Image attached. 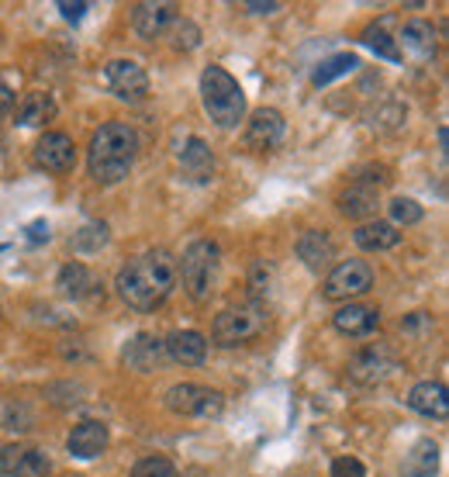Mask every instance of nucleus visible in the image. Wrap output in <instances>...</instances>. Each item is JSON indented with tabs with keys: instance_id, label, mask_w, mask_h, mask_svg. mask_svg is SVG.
Instances as JSON below:
<instances>
[{
	"instance_id": "obj_1",
	"label": "nucleus",
	"mask_w": 449,
	"mask_h": 477,
	"mask_svg": "<svg viewBox=\"0 0 449 477\" xmlns=\"http://www.w3.org/2000/svg\"><path fill=\"white\" fill-rule=\"evenodd\" d=\"M118 298L135 311H155L176 288V259L166 249H149V253L128 259L118 273Z\"/></svg>"
},
{
	"instance_id": "obj_2",
	"label": "nucleus",
	"mask_w": 449,
	"mask_h": 477,
	"mask_svg": "<svg viewBox=\"0 0 449 477\" xmlns=\"http://www.w3.org/2000/svg\"><path fill=\"white\" fill-rule=\"evenodd\" d=\"M138 156V132L125 121H107L101 125L94 138H90V149H86V170L97 184H118L128 177L132 163Z\"/></svg>"
},
{
	"instance_id": "obj_3",
	"label": "nucleus",
	"mask_w": 449,
	"mask_h": 477,
	"mask_svg": "<svg viewBox=\"0 0 449 477\" xmlns=\"http://www.w3.org/2000/svg\"><path fill=\"white\" fill-rule=\"evenodd\" d=\"M201 101H205L207 118L218 128H235L245 118V94L239 80L222 66H207L201 73Z\"/></svg>"
},
{
	"instance_id": "obj_4",
	"label": "nucleus",
	"mask_w": 449,
	"mask_h": 477,
	"mask_svg": "<svg viewBox=\"0 0 449 477\" xmlns=\"http://www.w3.org/2000/svg\"><path fill=\"white\" fill-rule=\"evenodd\" d=\"M266 305L263 301H242V305L224 308L222 315L211 325V340L218 346H242V342L256 340L266 332Z\"/></svg>"
},
{
	"instance_id": "obj_5",
	"label": "nucleus",
	"mask_w": 449,
	"mask_h": 477,
	"mask_svg": "<svg viewBox=\"0 0 449 477\" xmlns=\"http://www.w3.org/2000/svg\"><path fill=\"white\" fill-rule=\"evenodd\" d=\"M218 273V246L211 238H197L184 249V263H176V277H184V290L194 301H207Z\"/></svg>"
},
{
	"instance_id": "obj_6",
	"label": "nucleus",
	"mask_w": 449,
	"mask_h": 477,
	"mask_svg": "<svg viewBox=\"0 0 449 477\" xmlns=\"http://www.w3.org/2000/svg\"><path fill=\"white\" fill-rule=\"evenodd\" d=\"M166 409L184 419H218L224 409L222 391L205 384H173L166 391Z\"/></svg>"
},
{
	"instance_id": "obj_7",
	"label": "nucleus",
	"mask_w": 449,
	"mask_h": 477,
	"mask_svg": "<svg viewBox=\"0 0 449 477\" xmlns=\"http://www.w3.org/2000/svg\"><path fill=\"white\" fill-rule=\"evenodd\" d=\"M370 288H374V270H370V263H363V259H345L339 267H332V273H328L325 284H322V294H325L328 301H353V298L366 294Z\"/></svg>"
},
{
	"instance_id": "obj_8",
	"label": "nucleus",
	"mask_w": 449,
	"mask_h": 477,
	"mask_svg": "<svg viewBox=\"0 0 449 477\" xmlns=\"http://www.w3.org/2000/svg\"><path fill=\"white\" fill-rule=\"evenodd\" d=\"M104 80L111 86V94L128 104H142L149 97V73L138 66L135 59H111L104 66Z\"/></svg>"
},
{
	"instance_id": "obj_9",
	"label": "nucleus",
	"mask_w": 449,
	"mask_h": 477,
	"mask_svg": "<svg viewBox=\"0 0 449 477\" xmlns=\"http://www.w3.org/2000/svg\"><path fill=\"white\" fill-rule=\"evenodd\" d=\"M49 457L35 446L7 443L0 450V474L4 477H49Z\"/></svg>"
},
{
	"instance_id": "obj_10",
	"label": "nucleus",
	"mask_w": 449,
	"mask_h": 477,
	"mask_svg": "<svg viewBox=\"0 0 449 477\" xmlns=\"http://www.w3.org/2000/svg\"><path fill=\"white\" fill-rule=\"evenodd\" d=\"M391 370H394V353L384 342H374V346H366V350H360L356 357L349 360V377L356 384H366V388L380 384Z\"/></svg>"
},
{
	"instance_id": "obj_11",
	"label": "nucleus",
	"mask_w": 449,
	"mask_h": 477,
	"mask_svg": "<svg viewBox=\"0 0 449 477\" xmlns=\"http://www.w3.org/2000/svg\"><path fill=\"white\" fill-rule=\"evenodd\" d=\"M35 163L49 173H69L76 167V146L66 132H45L35 146Z\"/></svg>"
},
{
	"instance_id": "obj_12",
	"label": "nucleus",
	"mask_w": 449,
	"mask_h": 477,
	"mask_svg": "<svg viewBox=\"0 0 449 477\" xmlns=\"http://www.w3.org/2000/svg\"><path fill=\"white\" fill-rule=\"evenodd\" d=\"M55 288L63 290L66 298H73V301H84V305H101L104 301V284L86 270L84 263H66L59 270Z\"/></svg>"
},
{
	"instance_id": "obj_13",
	"label": "nucleus",
	"mask_w": 449,
	"mask_h": 477,
	"mask_svg": "<svg viewBox=\"0 0 449 477\" xmlns=\"http://www.w3.org/2000/svg\"><path fill=\"white\" fill-rule=\"evenodd\" d=\"M284 132H287V125H284V115L274 111V107H256L253 115H249V125H245V146L249 149H274L284 142Z\"/></svg>"
},
{
	"instance_id": "obj_14",
	"label": "nucleus",
	"mask_w": 449,
	"mask_h": 477,
	"mask_svg": "<svg viewBox=\"0 0 449 477\" xmlns=\"http://www.w3.org/2000/svg\"><path fill=\"white\" fill-rule=\"evenodd\" d=\"M107 443H111V432H107V426H104L101 419H84L69 432L66 450L76 461H94V457H101L104 450H107Z\"/></svg>"
},
{
	"instance_id": "obj_15",
	"label": "nucleus",
	"mask_w": 449,
	"mask_h": 477,
	"mask_svg": "<svg viewBox=\"0 0 449 477\" xmlns=\"http://www.w3.org/2000/svg\"><path fill=\"white\" fill-rule=\"evenodd\" d=\"M163 357H166L163 340L153 336V332H138V336H132V340L125 342V350H121L125 367L135 370V374H149V370H155V367L163 363Z\"/></svg>"
},
{
	"instance_id": "obj_16",
	"label": "nucleus",
	"mask_w": 449,
	"mask_h": 477,
	"mask_svg": "<svg viewBox=\"0 0 449 477\" xmlns=\"http://www.w3.org/2000/svg\"><path fill=\"white\" fill-rule=\"evenodd\" d=\"M394 38H397V52H401V59L412 56L414 63H429L432 56H435V28H432L429 21H422V17L408 21Z\"/></svg>"
},
{
	"instance_id": "obj_17",
	"label": "nucleus",
	"mask_w": 449,
	"mask_h": 477,
	"mask_svg": "<svg viewBox=\"0 0 449 477\" xmlns=\"http://www.w3.org/2000/svg\"><path fill=\"white\" fill-rule=\"evenodd\" d=\"M173 17H176V7H173V4H135V7H132V28H135L138 38L155 42V38L166 35Z\"/></svg>"
},
{
	"instance_id": "obj_18",
	"label": "nucleus",
	"mask_w": 449,
	"mask_h": 477,
	"mask_svg": "<svg viewBox=\"0 0 449 477\" xmlns=\"http://www.w3.org/2000/svg\"><path fill=\"white\" fill-rule=\"evenodd\" d=\"M163 350H166V357L184 363V367H201L207 357V340L194 329H180L163 340Z\"/></svg>"
},
{
	"instance_id": "obj_19",
	"label": "nucleus",
	"mask_w": 449,
	"mask_h": 477,
	"mask_svg": "<svg viewBox=\"0 0 449 477\" xmlns=\"http://www.w3.org/2000/svg\"><path fill=\"white\" fill-rule=\"evenodd\" d=\"M408 409L425 415V419H446L449 415V394L439 381H422L408 391Z\"/></svg>"
},
{
	"instance_id": "obj_20",
	"label": "nucleus",
	"mask_w": 449,
	"mask_h": 477,
	"mask_svg": "<svg viewBox=\"0 0 449 477\" xmlns=\"http://www.w3.org/2000/svg\"><path fill=\"white\" fill-rule=\"evenodd\" d=\"M332 325H335V332H343V336H370L374 329L380 325V311L377 308H366V305H343L335 315H332Z\"/></svg>"
},
{
	"instance_id": "obj_21",
	"label": "nucleus",
	"mask_w": 449,
	"mask_h": 477,
	"mask_svg": "<svg viewBox=\"0 0 449 477\" xmlns=\"http://www.w3.org/2000/svg\"><path fill=\"white\" fill-rule=\"evenodd\" d=\"M380 208V194L377 188H370V184H363V180H356V184H349V188L339 194V211H343L345 218H374Z\"/></svg>"
},
{
	"instance_id": "obj_22",
	"label": "nucleus",
	"mask_w": 449,
	"mask_h": 477,
	"mask_svg": "<svg viewBox=\"0 0 449 477\" xmlns=\"http://www.w3.org/2000/svg\"><path fill=\"white\" fill-rule=\"evenodd\" d=\"M180 167H184V177H187L190 184H207V180L215 177V156H211L205 138L194 136L187 146H184Z\"/></svg>"
},
{
	"instance_id": "obj_23",
	"label": "nucleus",
	"mask_w": 449,
	"mask_h": 477,
	"mask_svg": "<svg viewBox=\"0 0 449 477\" xmlns=\"http://www.w3.org/2000/svg\"><path fill=\"white\" fill-rule=\"evenodd\" d=\"M297 256L304 259L308 270H325L328 263L335 259V242L328 238V232L311 228V232H304V236L297 238Z\"/></svg>"
},
{
	"instance_id": "obj_24",
	"label": "nucleus",
	"mask_w": 449,
	"mask_h": 477,
	"mask_svg": "<svg viewBox=\"0 0 449 477\" xmlns=\"http://www.w3.org/2000/svg\"><path fill=\"white\" fill-rule=\"evenodd\" d=\"M356 246L366 249V253H384V249H394L397 242H401V232H397L391 222H377V218H370V222H363L356 232Z\"/></svg>"
},
{
	"instance_id": "obj_25",
	"label": "nucleus",
	"mask_w": 449,
	"mask_h": 477,
	"mask_svg": "<svg viewBox=\"0 0 449 477\" xmlns=\"http://www.w3.org/2000/svg\"><path fill=\"white\" fill-rule=\"evenodd\" d=\"M394 28V15H384L380 21H374L366 32L360 35L363 46L370 52H377L380 59H391V63H401V52H397V38L391 35Z\"/></svg>"
},
{
	"instance_id": "obj_26",
	"label": "nucleus",
	"mask_w": 449,
	"mask_h": 477,
	"mask_svg": "<svg viewBox=\"0 0 449 477\" xmlns=\"http://www.w3.org/2000/svg\"><path fill=\"white\" fill-rule=\"evenodd\" d=\"M404 477H435L439 474V443L435 440H418L404 457Z\"/></svg>"
},
{
	"instance_id": "obj_27",
	"label": "nucleus",
	"mask_w": 449,
	"mask_h": 477,
	"mask_svg": "<svg viewBox=\"0 0 449 477\" xmlns=\"http://www.w3.org/2000/svg\"><path fill=\"white\" fill-rule=\"evenodd\" d=\"M55 101H52V94L45 90H32L21 107H17V125H25V128H38V125H45V121L55 118Z\"/></svg>"
},
{
	"instance_id": "obj_28",
	"label": "nucleus",
	"mask_w": 449,
	"mask_h": 477,
	"mask_svg": "<svg viewBox=\"0 0 449 477\" xmlns=\"http://www.w3.org/2000/svg\"><path fill=\"white\" fill-rule=\"evenodd\" d=\"M360 66V59L353 56V52H339V56H328L325 63H318V69L311 73V84L314 86H325L332 80H339V76H349L353 69Z\"/></svg>"
},
{
	"instance_id": "obj_29",
	"label": "nucleus",
	"mask_w": 449,
	"mask_h": 477,
	"mask_svg": "<svg viewBox=\"0 0 449 477\" xmlns=\"http://www.w3.org/2000/svg\"><path fill=\"white\" fill-rule=\"evenodd\" d=\"M69 246H73V253H97L101 246H107V225L104 222H86L80 232H73V238H69Z\"/></svg>"
},
{
	"instance_id": "obj_30",
	"label": "nucleus",
	"mask_w": 449,
	"mask_h": 477,
	"mask_svg": "<svg viewBox=\"0 0 449 477\" xmlns=\"http://www.w3.org/2000/svg\"><path fill=\"white\" fill-rule=\"evenodd\" d=\"M166 35H170L173 49H197L201 46V32H197V25L194 21H187V17H173V25L166 28Z\"/></svg>"
},
{
	"instance_id": "obj_31",
	"label": "nucleus",
	"mask_w": 449,
	"mask_h": 477,
	"mask_svg": "<svg viewBox=\"0 0 449 477\" xmlns=\"http://www.w3.org/2000/svg\"><path fill=\"white\" fill-rule=\"evenodd\" d=\"M387 211H391V225H418L422 222V205L418 201H412V198H394L391 205H387Z\"/></svg>"
},
{
	"instance_id": "obj_32",
	"label": "nucleus",
	"mask_w": 449,
	"mask_h": 477,
	"mask_svg": "<svg viewBox=\"0 0 449 477\" xmlns=\"http://www.w3.org/2000/svg\"><path fill=\"white\" fill-rule=\"evenodd\" d=\"M132 477H176V467L166 457H145L132 467Z\"/></svg>"
},
{
	"instance_id": "obj_33",
	"label": "nucleus",
	"mask_w": 449,
	"mask_h": 477,
	"mask_svg": "<svg viewBox=\"0 0 449 477\" xmlns=\"http://www.w3.org/2000/svg\"><path fill=\"white\" fill-rule=\"evenodd\" d=\"M332 477H366V467L356 457H339L332 463Z\"/></svg>"
},
{
	"instance_id": "obj_34",
	"label": "nucleus",
	"mask_w": 449,
	"mask_h": 477,
	"mask_svg": "<svg viewBox=\"0 0 449 477\" xmlns=\"http://www.w3.org/2000/svg\"><path fill=\"white\" fill-rule=\"evenodd\" d=\"M15 111V90L0 80V118H7Z\"/></svg>"
},
{
	"instance_id": "obj_35",
	"label": "nucleus",
	"mask_w": 449,
	"mask_h": 477,
	"mask_svg": "<svg viewBox=\"0 0 449 477\" xmlns=\"http://www.w3.org/2000/svg\"><path fill=\"white\" fill-rule=\"evenodd\" d=\"M59 11H63V17H66V21H80V17L86 15V4H84V0H76V4L63 0V4H59Z\"/></svg>"
},
{
	"instance_id": "obj_36",
	"label": "nucleus",
	"mask_w": 449,
	"mask_h": 477,
	"mask_svg": "<svg viewBox=\"0 0 449 477\" xmlns=\"http://www.w3.org/2000/svg\"><path fill=\"white\" fill-rule=\"evenodd\" d=\"M28 238H32V242H49V222L38 218V222L28 225Z\"/></svg>"
},
{
	"instance_id": "obj_37",
	"label": "nucleus",
	"mask_w": 449,
	"mask_h": 477,
	"mask_svg": "<svg viewBox=\"0 0 449 477\" xmlns=\"http://www.w3.org/2000/svg\"><path fill=\"white\" fill-rule=\"evenodd\" d=\"M245 11H253V15H274V11H280V4H245Z\"/></svg>"
}]
</instances>
